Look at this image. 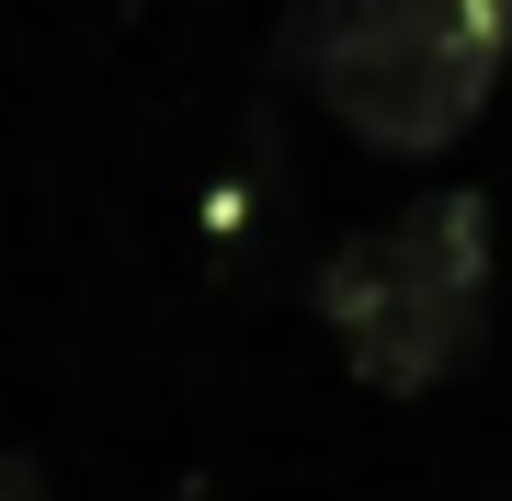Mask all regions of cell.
Wrapping results in <instances>:
<instances>
[{"label": "cell", "instance_id": "obj_3", "mask_svg": "<svg viewBox=\"0 0 512 501\" xmlns=\"http://www.w3.org/2000/svg\"><path fill=\"white\" fill-rule=\"evenodd\" d=\"M0 501H46V467L35 456H0Z\"/></svg>", "mask_w": 512, "mask_h": 501}, {"label": "cell", "instance_id": "obj_2", "mask_svg": "<svg viewBox=\"0 0 512 501\" xmlns=\"http://www.w3.org/2000/svg\"><path fill=\"white\" fill-rule=\"evenodd\" d=\"M512 57V0H319L296 23L308 92L376 160H444L490 114Z\"/></svg>", "mask_w": 512, "mask_h": 501}, {"label": "cell", "instance_id": "obj_4", "mask_svg": "<svg viewBox=\"0 0 512 501\" xmlns=\"http://www.w3.org/2000/svg\"><path fill=\"white\" fill-rule=\"evenodd\" d=\"M160 501H205V490H160Z\"/></svg>", "mask_w": 512, "mask_h": 501}, {"label": "cell", "instance_id": "obj_1", "mask_svg": "<svg viewBox=\"0 0 512 501\" xmlns=\"http://www.w3.org/2000/svg\"><path fill=\"white\" fill-rule=\"evenodd\" d=\"M319 331L376 399H421L490 342V205L467 183L410 194L387 228H353L319 262Z\"/></svg>", "mask_w": 512, "mask_h": 501}]
</instances>
